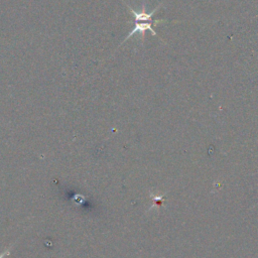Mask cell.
<instances>
[{"instance_id": "cell-2", "label": "cell", "mask_w": 258, "mask_h": 258, "mask_svg": "<svg viewBox=\"0 0 258 258\" xmlns=\"http://www.w3.org/2000/svg\"><path fill=\"white\" fill-rule=\"evenodd\" d=\"M127 5V7H128V10L130 11V13L133 15V18H134V21L135 22H140V21H145V20H147V21H153V20H151V18H152V16H153V14L158 10V8L161 6V3L160 4H158V6L154 9V10H152L150 13H146L145 12V4L143 3V5H142V11L141 12H136L135 10H133V8L132 7H130L128 4H126Z\"/></svg>"}, {"instance_id": "cell-1", "label": "cell", "mask_w": 258, "mask_h": 258, "mask_svg": "<svg viewBox=\"0 0 258 258\" xmlns=\"http://www.w3.org/2000/svg\"><path fill=\"white\" fill-rule=\"evenodd\" d=\"M165 21H166L165 19H156V20L149 21V22H135L134 28L129 32V34L124 38V40L120 43L119 46H121L126 40H128L132 35L136 34L137 32H139V33L141 34V39H142V40H144V35H145V31H146V30H149L152 35H156V32H155L154 29L152 28V25H153V24L160 23V22H165Z\"/></svg>"}, {"instance_id": "cell-3", "label": "cell", "mask_w": 258, "mask_h": 258, "mask_svg": "<svg viewBox=\"0 0 258 258\" xmlns=\"http://www.w3.org/2000/svg\"><path fill=\"white\" fill-rule=\"evenodd\" d=\"M9 254H10V250L7 249L5 252H3V253L0 254V258H3V257H5V256H7V255H9Z\"/></svg>"}]
</instances>
